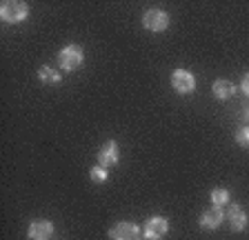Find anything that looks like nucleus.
Instances as JSON below:
<instances>
[{
  "label": "nucleus",
  "mask_w": 249,
  "mask_h": 240,
  "mask_svg": "<svg viewBox=\"0 0 249 240\" xmlns=\"http://www.w3.org/2000/svg\"><path fill=\"white\" fill-rule=\"evenodd\" d=\"M83 63H85V51L80 45H67V47H62L58 51V67L62 71L71 73L83 67Z\"/></svg>",
  "instance_id": "f257e3e1"
},
{
  "label": "nucleus",
  "mask_w": 249,
  "mask_h": 240,
  "mask_svg": "<svg viewBox=\"0 0 249 240\" xmlns=\"http://www.w3.org/2000/svg\"><path fill=\"white\" fill-rule=\"evenodd\" d=\"M29 16V5L22 0H5L0 5V18L9 25H18V22L27 20Z\"/></svg>",
  "instance_id": "f03ea898"
},
{
  "label": "nucleus",
  "mask_w": 249,
  "mask_h": 240,
  "mask_svg": "<svg viewBox=\"0 0 249 240\" xmlns=\"http://www.w3.org/2000/svg\"><path fill=\"white\" fill-rule=\"evenodd\" d=\"M169 80H171V89L180 96H189L196 91V76L189 69H174Z\"/></svg>",
  "instance_id": "7ed1b4c3"
},
{
  "label": "nucleus",
  "mask_w": 249,
  "mask_h": 240,
  "mask_svg": "<svg viewBox=\"0 0 249 240\" xmlns=\"http://www.w3.org/2000/svg\"><path fill=\"white\" fill-rule=\"evenodd\" d=\"M142 27L147 32H154V34H160L165 32L169 27V14L165 9H147L145 16H142Z\"/></svg>",
  "instance_id": "20e7f679"
},
{
  "label": "nucleus",
  "mask_w": 249,
  "mask_h": 240,
  "mask_svg": "<svg viewBox=\"0 0 249 240\" xmlns=\"http://www.w3.org/2000/svg\"><path fill=\"white\" fill-rule=\"evenodd\" d=\"M109 238L111 240H140L142 238V231L131 220H120V223H116L109 229Z\"/></svg>",
  "instance_id": "39448f33"
},
{
  "label": "nucleus",
  "mask_w": 249,
  "mask_h": 240,
  "mask_svg": "<svg viewBox=\"0 0 249 240\" xmlns=\"http://www.w3.org/2000/svg\"><path fill=\"white\" fill-rule=\"evenodd\" d=\"M96 158H98V165L105 169H111L116 167L120 162V147L116 140H107L103 142V147L98 149V154H96Z\"/></svg>",
  "instance_id": "423d86ee"
},
{
  "label": "nucleus",
  "mask_w": 249,
  "mask_h": 240,
  "mask_svg": "<svg viewBox=\"0 0 249 240\" xmlns=\"http://www.w3.org/2000/svg\"><path fill=\"white\" fill-rule=\"evenodd\" d=\"M27 238L29 240H52L53 238V224L47 218L31 220L27 227Z\"/></svg>",
  "instance_id": "0eeeda50"
},
{
  "label": "nucleus",
  "mask_w": 249,
  "mask_h": 240,
  "mask_svg": "<svg viewBox=\"0 0 249 240\" xmlns=\"http://www.w3.org/2000/svg\"><path fill=\"white\" fill-rule=\"evenodd\" d=\"M169 231V220L165 216H151L145 223V238L147 240H160Z\"/></svg>",
  "instance_id": "6e6552de"
},
{
  "label": "nucleus",
  "mask_w": 249,
  "mask_h": 240,
  "mask_svg": "<svg viewBox=\"0 0 249 240\" xmlns=\"http://www.w3.org/2000/svg\"><path fill=\"white\" fill-rule=\"evenodd\" d=\"M225 223V211H223V207H209V209H205L200 214V220H198V224H200L205 231H216L220 224Z\"/></svg>",
  "instance_id": "1a4fd4ad"
},
{
  "label": "nucleus",
  "mask_w": 249,
  "mask_h": 240,
  "mask_svg": "<svg viewBox=\"0 0 249 240\" xmlns=\"http://www.w3.org/2000/svg\"><path fill=\"white\" fill-rule=\"evenodd\" d=\"M225 218H227L229 229H231L233 234H238V231H243L245 227H247V223H249L247 211H245V209L240 207L238 203H233L231 207L227 209V214H225Z\"/></svg>",
  "instance_id": "9d476101"
},
{
  "label": "nucleus",
  "mask_w": 249,
  "mask_h": 240,
  "mask_svg": "<svg viewBox=\"0 0 249 240\" xmlns=\"http://www.w3.org/2000/svg\"><path fill=\"white\" fill-rule=\"evenodd\" d=\"M212 94L216 96L218 100H229L233 94H236V85L225 80V78H218L216 83L212 85Z\"/></svg>",
  "instance_id": "9b49d317"
},
{
  "label": "nucleus",
  "mask_w": 249,
  "mask_h": 240,
  "mask_svg": "<svg viewBox=\"0 0 249 240\" xmlns=\"http://www.w3.org/2000/svg\"><path fill=\"white\" fill-rule=\"evenodd\" d=\"M38 80L42 85H58L60 83V71H56V67H49V65H42L38 69Z\"/></svg>",
  "instance_id": "f8f14e48"
},
{
  "label": "nucleus",
  "mask_w": 249,
  "mask_h": 240,
  "mask_svg": "<svg viewBox=\"0 0 249 240\" xmlns=\"http://www.w3.org/2000/svg\"><path fill=\"white\" fill-rule=\"evenodd\" d=\"M209 200H212L213 207H223V205H229L231 193H229V189H225V187H216L212 193H209Z\"/></svg>",
  "instance_id": "ddd939ff"
},
{
  "label": "nucleus",
  "mask_w": 249,
  "mask_h": 240,
  "mask_svg": "<svg viewBox=\"0 0 249 240\" xmlns=\"http://www.w3.org/2000/svg\"><path fill=\"white\" fill-rule=\"evenodd\" d=\"M89 178H91V183L103 185V183H107V180H109V169H105V167H100V165H96V167L89 169Z\"/></svg>",
  "instance_id": "4468645a"
},
{
  "label": "nucleus",
  "mask_w": 249,
  "mask_h": 240,
  "mask_svg": "<svg viewBox=\"0 0 249 240\" xmlns=\"http://www.w3.org/2000/svg\"><path fill=\"white\" fill-rule=\"evenodd\" d=\"M236 142H238L240 147H249V127H240V129L236 131Z\"/></svg>",
  "instance_id": "2eb2a0df"
},
{
  "label": "nucleus",
  "mask_w": 249,
  "mask_h": 240,
  "mask_svg": "<svg viewBox=\"0 0 249 240\" xmlns=\"http://www.w3.org/2000/svg\"><path fill=\"white\" fill-rule=\"evenodd\" d=\"M240 89L245 91V96H249V71L243 76V83H240Z\"/></svg>",
  "instance_id": "dca6fc26"
},
{
  "label": "nucleus",
  "mask_w": 249,
  "mask_h": 240,
  "mask_svg": "<svg viewBox=\"0 0 249 240\" xmlns=\"http://www.w3.org/2000/svg\"><path fill=\"white\" fill-rule=\"evenodd\" d=\"M245 118L249 120V107H247V109H245Z\"/></svg>",
  "instance_id": "f3484780"
}]
</instances>
